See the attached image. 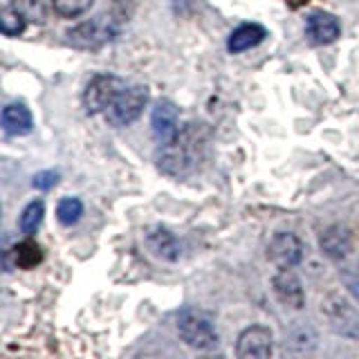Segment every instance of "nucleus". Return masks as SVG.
Segmentation results:
<instances>
[{"mask_svg":"<svg viewBox=\"0 0 359 359\" xmlns=\"http://www.w3.org/2000/svg\"><path fill=\"white\" fill-rule=\"evenodd\" d=\"M95 0H52V9L61 18H76L93 7Z\"/></svg>","mask_w":359,"mask_h":359,"instance_id":"20","label":"nucleus"},{"mask_svg":"<svg viewBox=\"0 0 359 359\" xmlns=\"http://www.w3.org/2000/svg\"><path fill=\"white\" fill-rule=\"evenodd\" d=\"M3 128L7 135H14V137L29 135L34 128V119H32L29 108L22 104H9L3 110Z\"/></svg>","mask_w":359,"mask_h":359,"instance_id":"15","label":"nucleus"},{"mask_svg":"<svg viewBox=\"0 0 359 359\" xmlns=\"http://www.w3.org/2000/svg\"><path fill=\"white\" fill-rule=\"evenodd\" d=\"M321 254L330 261H344L353 252V231L344 224H330L319 238Z\"/></svg>","mask_w":359,"mask_h":359,"instance_id":"12","label":"nucleus"},{"mask_svg":"<svg viewBox=\"0 0 359 359\" xmlns=\"http://www.w3.org/2000/svg\"><path fill=\"white\" fill-rule=\"evenodd\" d=\"M177 332L182 337V341L196 351H211L216 348L220 337L213 321L198 310H184L177 317Z\"/></svg>","mask_w":359,"mask_h":359,"instance_id":"3","label":"nucleus"},{"mask_svg":"<svg viewBox=\"0 0 359 359\" xmlns=\"http://www.w3.org/2000/svg\"><path fill=\"white\" fill-rule=\"evenodd\" d=\"M274 351V334L267 325H250L245 328L236 344V355L241 359H265Z\"/></svg>","mask_w":359,"mask_h":359,"instance_id":"7","label":"nucleus"},{"mask_svg":"<svg viewBox=\"0 0 359 359\" xmlns=\"http://www.w3.org/2000/svg\"><path fill=\"white\" fill-rule=\"evenodd\" d=\"M285 3H287L292 9H299V7H303V5H308L310 0H285Z\"/></svg>","mask_w":359,"mask_h":359,"instance_id":"22","label":"nucleus"},{"mask_svg":"<svg viewBox=\"0 0 359 359\" xmlns=\"http://www.w3.org/2000/svg\"><path fill=\"white\" fill-rule=\"evenodd\" d=\"M43 216H45V205H43V200H32L29 205H27L25 209H22L20 218H18V227H20V231L25 233V236L36 233L39 227H41V222H43Z\"/></svg>","mask_w":359,"mask_h":359,"instance_id":"18","label":"nucleus"},{"mask_svg":"<svg viewBox=\"0 0 359 359\" xmlns=\"http://www.w3.org/2000/svg\"><path fill=\"white\" fill-rule=\"evenodd\" d=\"M267 36V29L263 25H258V22H245V25L236 27L229 39H227V50L231 54H241V52H247L256 48V45H261Z\"/></svg>","mask_w":359,"mask_h":359,"instance_id":"14","label":"nucleus"},{"mask_svg":"<svg viewBox=\"0 0 359 359\" xmlns=\"http://www.w3.org/2000/svg\"><path fill=\"white\" fill-rule=\"evenodd\" d=\"M146 104H149V88L146 86H128L123 88L119 97L108 106V110L104 112L106 121L110 126H130L135 119H140V115L144 112Z\"/></svg>","mask_w":359,"mask_h":359,"instance_id":"4","label":"nucleus"},{"mask_svg":"<svg viewBox=\"0 0 359 359\" xmlns=\"http://www.w3.org/2000/svg\"><path fill=\"white\" fill-rule=\"evenodd\" d=\"M83 216V202L79 198H63L59 205H56V218L65 227H72Z\"/></svg>","mask_w":359,"mask_h":359,"instance_id":"19","label":"nucleus"},{"mask_svg":"<svg viewBox=\"0 0 359 359\" xmlns=\"http://www.w3.org/2000/svg\"><path fill=\"white\" fill-rule=\"evenodd\" d=\"M126 88L123 81L115 74H95L88 81L83 90V108L88 115H99V112H106L108 106L119 97L121 90Z\"/></svg>","mask_w":359,"mask_h":359,"instance_id":"5","label":"nucleus"},{"mask_svg":"<svg viewBox=\"0 0 359 359\" xmlns=\"http://www.w3.org/2000/svg\"><path fill=\"white\" fill-rule=\"evenodd\" d=\"M151 128H153L155 140L160 142V146L177 137V133H180L177 106L173 104V101H168V99L157 101L155 108H153V115H151Z\"/></svg>","mask_w":359,"mask_h":359,"instance_id":"10","label":"nucleus"},{"mask_svg":"<svg viewBox=\"0 0 359 359\" xmlns=\"http://www.w3.org/2000/svg\"><path fill=\"white\" fill-rule=\"evenodd\" d=\"M59 182V171H43L34 175V187L41 191H50L52 187H56Z\"/></svg>","mask_w":359,"mask_h":359,"instance_id":"21","label":"nucleus"},{"mask_svg":"<svg viewBox=\"0 0 359 359\" xmlns=\"http://www.w3.org/2000/svg\"><path fill=\"white\" fill-rule=\"evenodd\" d=\"M353 294H355V299L359 301V280H355V283H353Z\"/></svg>","mask_w":359,"mask_h":359,"instance_id":"23","label":"nucleus"},{"mask_svg":"<svg viewBox=\"0 0 359 359\" xmlns=\"http://www.w3.org/2000/svg\"><path fill=\"white\" fill-rule=\"evenodd\" d=\"M123 20H128L126 14H117V7H115L112 11H108V14H101L70 29L67 32V41H70L74 48H97V45L117 36Z\"/></svg>","mask_w":359,"mask_h":359,"instance_id":"2","label":"nucleus"},{"mask_svg":"<svg viewBox=\"0 0 359 359\" xmlns=\"http://www.w3.org/2000/svg\"><path fill=\"white\" fill-rule=\"evenodd\" d=\"M9 258H14V267L18 269H32L43 261V247L34 241H22L14 245L7 252Z\"/></svg>","mask_w":359,"mask_h":359,"instance_id":"16","label":"nucleus"},{"mask_svg":"<svg viewBox=\"0 0 359 359\" xmlns=\"http://www.w3.org/2000/svg\"><path fill=\"white\" fill-rule=\"evenodd\" d=\"M144 243L149 247V252L160 258V261L175 263L180 256H182V245L175 238V233H171L166 227H153L146 231Z\"/></svg>","mask_w":359,"mask_h":359,"instance_id":"13","label":"nucleus"},{"mask_svg":"<svg viewBox=\"0 0 359 359\" xmlns=\"http://www.w3.org/2000/svg\"><path fill=\"white\" fill-rule=\"evenodd\" d=\"M306 36L312 45H330L341 36V25L328 11H312L306 20Z\"/></svg>","mask_w":359,"mask_h":359,"instance_id":"11","label":"nucleus"},{"mask_svg":"<svg viewBox=\"0 0 359 359\" xmlns=\"http://www.w3.org/2000/svg\"><path fill=\"white\" fill-rule=\"evenodd\" d=\"M25 27H27V16L22 14V9L5 0L3 11H0V29H3V34L5 36H20Z\"/></svg>","mask_w":359,"mask_h":359,"instance_id":"17","label":"nucleus"},{"mask_svg":"<svg viewBox=\"0 0 359 359\" xmlns=\"http://www.w3.org/2000/svg\"><path fill=\"white\" fill-rule=\"evenodd\" d=\"M303 243L297 233L292 231H278L272 236L267 245V258L278 269H292L303 261Z\"/></svg>","mask_w":359,"mask_h":359,"instance_id":"6","label":"nucleus"},{"mask_svg":"<svg viewBox=\"0 0 359 359\" xmlns=\"http://www.w3.org/2000/svg\"><path fill=\"white\" fill-rule=\"evenodd\" d=\"M325 319H328L330 328L341 334V337H351V339H359V314L348 306L344 299H328L323 306Z\"/></svg>","mask_w":359,"mask_h":359,"instance_id":"8","label":"nucleus"},{"mask_svg":"<svg viewBox=\"0 0 359 359\" xmlns=\"http://www.w3.org/2000/svg\"><path fill=\"white\" fill-rule=\"evenodd\" d=\"M205 128L202 123H189L177 133V137L160 146L157 153V166L160 171L171 177H184L196 171L200 164L202 151H205Z\"/></svg>","mask_w":359,"mask_h":359,"instance_id":"1","label":"nucleus"},{"mask_svg":"<svg viewBox=\"0 0 359 359\" xmlns=\"http://www.w3.org/2000/svg\"><path fill=\"white\" fill-rule=\"evenodd\" d=\"M272 290L274 297L283 303L285 308L301 310L306 306V292H303L301 278L292 272V269H278L272 278Z\"/></svg>","mask_w":359,"mask_h":359,"instance_id":"9","label":"nucleus"}]
</instances>
